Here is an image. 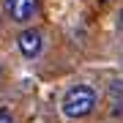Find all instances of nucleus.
<instances>
[{
	"label": "nucleus",
	"mask_w": 123,
	"mask_h": 123,
	"mask_svg": "<svg viewBox=\"0 0 123 123\" xmlns=\"http://www.w3.org/2000/svg\"><path fill=\"white\" fill-rule=\"evenodd\" d=\"M0 123H14V118H11L8 110H0Z\"/></svg>",
	"instance_id": "obj_4"
},
{
	"label": "nucleus",
	"mask_w": 123,
	"mask_h": 123,
	"mask_svg": "<svg viewBox=\"0 0 123 123\" xmlns=\"http://www.w3.org/2000/svg\"><path fill=\"white\" fill-rule=\"evenodd\" d=\"M118 27H120V30H123V11L118 14Z\"/></svg>",
	"instance_id": "obj_5"
},
{
	"label": "nucleus",
	"mask_w": 123,
	"mask_h": 123,
	"mask_svg": "<svg viewBox=\"0 0 123 123\" xmlns=\"http://www.w3.org/2000/svg\"><path fill=\"white\" fill-rule=\"evenodd\" d=\"M0 74H3V66H0Z\"/></svg>",
	"instance_id": "obj_6"
},
{
	"label": "nucleus",
	"mask_w": 123,
	"mask_h": 123,
	"mask_svg": "<svg viewBox=\"0 0 123 123\" xmlns=\"http://www.w3.org/2000/svg\"><path fill=\"white\" fill-rule=\"evenodd\" d=\"M17 47L25 57H36L41 52V47H44V33L36 30V27H27V30H22L17 36Z\"/></svg>",
	"instance_id": "obj_3"
},
{
	"label": "nucleus",
	"mask_w": 123,
	"mask_h": 123,
	"mask_svg": "<svg viewBox=\"0 0 123 123\" xmlns=\"http://www.w3.org/2000/svg\"><path fill=\"white\" fill-rule=\"evenodd\" d=\"M96 90L90 85H74V88L66 90V96L60 101V112L71 120H79V118H88V115L96 110Z\"/></svg>",
	"instance_id": "obj_1"
},
{
	"label": "nucleus",
	"mask_w": 123,
	"mask_h": 123,
	"mask_svg": "<svg viewBox=\"0 0 123 123\" xmlns=\"http://www.w3.org/2000/svg\"><path fill=\"white\" fill-rule=\"evenodd\" d=\"M38 11H41L38 0H3V14L11 19V22H19V25L36 19Z\"/></svg>",
	"instance_id": "obj_2"
}]
</instances>
